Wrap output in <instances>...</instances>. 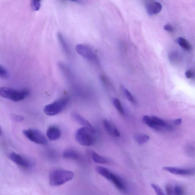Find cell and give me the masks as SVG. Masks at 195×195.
<instances>
[{
	"label": "cell",
	"mask_w": 195,
	"mask_h": 195,
	"mask_svg": "<svg viewBox=\"0 0 195 195\" xmlns=\"http://www.w3.org/2000/svg\"><path fill=\"white\" fill-rule=\"evenodd\" d=\"M0 77L3 79H7L9 77L8 70L4 66H0Z\"/></svg>",
	"instance_id": "603a6c76"
},
{
	"label": "cell",
	"mask_w": 195,
	"mask_h": 195,
	"mask_svg": "<svg viewBox=\"0 0 195 195\" xmlns=\"http://www.w3.org/2000/svg\"><path fill=\"white\" fill-rule=\"evenodd\" d=\"M166 191L167 194L171 195L172 194L173 192V190L172 189L171 187L169 186H167L166 187Z\"/></svg>",
	"instance_id": "f546056e"
},
{
	"label": "cell",
	"mask_w": 195,
	"mask_h": 195,
	"mask_svg": "<svg viewBox=\"0 0 195 195\" xmlns=\"http://www.w3.org/2000/svg\"><path fill=\"white\" fill-rule=\"evenodd\" d=\"M162 9V6L159 2H150L146 6L147 14L150 15H156L159 13Z\"/></svg>",
	"instance_id": "8fae6325"
},
{
	"label": "cell",
	"mask_w": 195,
	"mask_h": 195,
	"mask_svg": "<svg viewBox=\"0 0 195 195\" xmlns=\"http://www.w3.org/2000/svg\"><path fill=\"white\" fill-rule=\"evenodd\" d=\"M92 159L95 162L98 164H104L107 163V160L105 158L102 157L94 151L91 154Z\"/></svg>",
	"instance_id": "2e32d148"
},
{
	"label": "cell",
	"mask_w": 195,
	"mask_h": 195,
	"mask_svg": "<svg viewBox=\"0 0 195 195\" xmlns=\"http://www.w3.org/2000/svg\"><path fill=\"white\" fill-rule=\"evenodd\" d=\"M103 124L106 130L111 135L117 137L120 136L119 130L108 120L104 119L103 120Z\"/></svg>",
	"instance_id": "7c38bea8"
},
{
	"label": "cell",
	"mask_w": 195,
	"mask_h": 195,
	"mask_svg": "<svg viewBox=\"0 0 195 195\" xmlns=\"http://www.w3.org/2000/svg\"><path fill=\"white\" fill-rule=\"evenodd\" d=\"M186 77L188 79L192 78L193 76V73L190 70H187L185 73Z\"/></svg>",
	"instance_id": "f1b7e54d"
},
{
	"label": "cell",
	"mask_w": 195,
	"mask_h": 195,
	"mask_svg": "<svg viewBox=\"0 0 195 195\" xmlns=\"http://www.w3.org/2000/svg\"><path fill=\"white\" fill-rule=\"evenodd\" d=\"M134 138L138 144L140 145L146 143L149 139V136L145 134H136Z\"/></svg>",
	"instance_id": "e0dca14e"
},
{
	"label": "cell",
	"mask_w": 195,
	"mask_h": 195,
	"mask_svg": "<svg viewBox=\"0 0 195 195\" xmlns=\"http://www.w3.org/2000/svg\"><path fill=\"white\" fill-rule=\"evenodd\" d=\"M74 176V173L70 171L64 169H55L50 173V184L52 186L62 185L71 180Z\"/></svg>",
	"instance_id": "6da1fadb"
},
{
	"label": "cell",
	"mask_w": 195,
	"mask_h": 195,
	"mask_svg": "<svg viewBox=\"0 0 195 195\" xmlns=\"http://www.w3.org/2000/svg\"><path fill=\"white\" fill-rule=\"evenodd\" d=\"M182 122V120L181 119H176V120H174V124L175 125H180L181 124Z\"/></svg>",
	"instance_id": "4dcf8cb0"
},
{
	"label": "cell",
	"mask_w": 195,
	"mask_h": 195,
	"mask_svg": "<svg viewBox=\"0 0 195 195\" xmlns=\"http://www.w3.org/2000/svg\"><path fill=\"white\" fill-rule=\"evenodd\" d=\"M97 170L100 175L110 180L112 173L109 171L108 169L102 166H98L97 167Z\"/></svg>",
	"instance_id": "ac0fdd59"
},
{
	"label": "cell",
	"mask_w": 195,
	"mask_h": 195,
	"mask_svg": "<svg viewBox=\"0 0 195 195\" xmlns=\"http://www.w3.org/2000/svg\"><path fill=\"white\" fill-rule=\"evenodd\" d=\"M63 156L65 158L76 159L79 157V154L75 150L68 149L65 150L63 152Z\"/></svg>",
	"instance_id": "9a60e30c"
},
{
	"label": "cell",
	"mask_w": 195,
	"mask_h": 195,
	"mask_svg": "<svg viewBox=\"0 0 195 195\" xmlns=\"http://www.w3.org/2000/svg\"><path fill=\"white\" fill-rule=\"evenodd\" d=\"M75 50L78 53L89 61H93L95 59V56L90 47L85 45L78 44L75 47Z\"/></svg>",
	"instance_id": "52a82bcc"
},
{
	"label": "cell",
	"mask_w": 195,
	"mask_h": 195,
	"mask_svg": "<svg viewBox=\"0 0 195 195\" xmlns=\"http://www.w3.org/2000/svg\"><path fill=\"white\" fill-rule=\"evenodd\" d=\"M151 185L157 195H162L164 194L161 189L157 185L152 184Z\"/></svg>",
	"instance_id": "d4e9b609"
},
{
	"label": "cell",
	"mask_w": 195,
	"mask_h": 195,
	"mask_svg": "<svg viewBox=\"0 0 195 195\" xmlns=\"http://www.w3.org/2000/svg\"><path fill=\"white\" fill-rule=\"evenodd\" d=\"M164 29L168 31L172 32L174 31V29H173L172 27L169 24H166V25L164 26Z\"/></svg>",
	"instance_id": "83f0119b"
},
{
	"label": "cell",
	"mask_w": 195,
	"mask_h": 195,
	"mask_svg": "<svg viewBox=\"0 0 195 195\" xmlns=\"http://www.w3.org/2000/svg\"><path fill=\"white\" fill-rule=\"evenodd\" d=\"M143 122L146 125L149 127H150L154 129V125L151 117H150L148 115H144L143 117Z\"/></svg>",
	"instance_id": "cb8c5ba5"
},
{
	"label": "cell",
	"mask_w": 195,
	"mask_h": 195,
	"mask_svg": "<svg viewBox=\"0 0 195 195\" xmlns=\"http://www.w3.org/2000/svg\"><path fill=\"white\" fill-rule=\"evenodd\" d=\"M11 119L14 121L20 122L24 120V117L22 115H11Z\"/></svg>",
	"instance_id": "484cf974"
},
{
	"label": "cell",
	"mask_w": 195,
	"mask_h": 195,
	"mask_svg": "<svg viewBox=\"0 0 195 195\" xmlns=\"http://www.w3.org/2000/svg\"><path fill=\"white\" fill-rule=\"evenodd\" d=\"M41 0H31V5L32 10L34 11H39L41 7Z\"/></svg>",
	"instance_id": "7402d4cb"
},
{
	"label": "cell",
	"mask_w": 195,
	"mask_h": 195,
	"mask_svg": "<svg viewBox=\"0 0 195 195\" xmlns=\"http://www.w3.org/2000/svg\"><path fill=\"white\" fill-rule=\"evenodd\" d=\"M23 134L27 138L37 144L45 145L48 143L46 136L40 131L36 129H30L25 130Z\"/></svg>",
	"instance_id": "5b68a950"
},
{
	"label": "cell",
	"mask_w": 195,
	"mask_h": 195,
	"mask_svg": "<svg viewBox=\"0 0 195 195\" xmlns=\"http://www.w3.org/2000/svg\"><path fill=\"white\" fill-rule=\"evenodd\" d=\"M60 46L62 48L63 51L67 56L70 54V51L66 41L61 33H58L57 34Z\"/></svg>",
	"instance_id": "5bb4252c"
},
{
	"label": "cell",
	"mask_w": 195,
	"mask_h": 195,
	"mask_svg": "<svg viewBox=\"0 0 195 195\" xmlns=\"http://www.w3.org/2000/svg\"><path fill=\"white\" fill-rule=\"evenodd\" d=\"M110 180L112 182L115 186L119 190L124 191L125 189V187L124 183L121 179L115 174L112 173Z\"/></svg>",
	"instance_id": "4fadbf2b"
},
{
	"label": "cell",
	"mask_w": 195,
	"mask_h": 195,
	"mask_svg": "<svg viewBox=\"0 0 195 195\" xmlns=\"http://www.w3.org/2000/svg\"><path fill=\"white\" fill-rule=\"evenodd\" d=\"M70 1L75 2H79L80 1V0H70Z\"/></svg>",
	"instance_id": "1f68e13d"
},
{
	"label": "cell",
	"mask_w": 195,
	"mask_h": 195,
	"mask_svg": "<svg viewBox=\"0 0 195 195\" xmlns=\"http://www.w3.org/2000/svg\"><path fill=\"white\" fill-rule=\"evenodd\" d=\"M163 169L172 174L177 175H191L195 173V170L193 169H179L169 167H165L163 168Z\"/></svg>",
	"instance_id": "ba28073f"
},
{
	"label": "cell",
	"mask_w": 195,
	"mask_h": 195,
	"mask_svg": "<svg viewBox=\"0 0 195 195\" xmlns=\"http://www.w3.org/2000/svg\"><path fill=\"white\" fill-rule=\"evenodd\" d=\"M8 157L14 163L21 167L28 169L31 166V163L29 160L20 154L11 152L9 154Z\"/></svg>",
	"instance_id": "8992f818"
},
{
	"label": "cell",
	"mask_w": 195,
	"mask_h": 195,
	"mask_svg": "<svg viewBox=\"0 0 195 195\" xmlns=\"http://www.w3.org/2000/svg\"><path fill=\"white\" fill-rule=\"evenodd\" d=\"M112 101L113 103L115 108L117 109V110L118 111L120 114L123 115L124 113V108H123V106H122L121 102L117 98H114L113 99Z\"/></svg>",
	"instance_id": "44dd1931"
},
{
	"label": "cell",
	"mask_w": 195,
	"mask_h": 195,
	"mask_svg": "<svg viewBox=\"0 0 195 195\" xmlns=\"http://www.w3.org/2000/svg\"><path fill=\"white\" fill-rule=\"evenodd\" d=\"M120 88L122 90V91L123 93H124V95H125V97L128 100L130 101L131 102H132L133 104L136 103V101L135 99L134 98V97H133V96L130 92H129V90L127 88H126L124 86L121 85L120 86Z\"/></svg>",
	"instance_id": "d6986e66"
},
{
	"label": "cell",
	"mask_w": 195,
	"mask_h": 195,
	"mask_svg": "<svg viewBox=\"0 0 195 195\" xmlns=\"http://www.w3.org/2000/svg\"><path fill=\"white\" fill-rule=\"evenodd\" d=\"M95 133L88 128L83 127L76 131L75 134V139L82 145L90 146L94 142L93 134Z\"/></svg>",
	"instance_id": "277c9868"
},
{
	"label": "cell",
	"mask_w": 195,
	"mask_h": 195,
	"mask_svg": "<svg viewBox=\"0 0 195 195\" xmlns=\"http://www.w3.org/2000/svg\"><path fill=\"white\" fill-rule=\"evenodd\" d=\"M177 42L179 45L182 48L185 50H189L191 49V46L188 41L186 40L184 38L179 37L177 40Z\"/></svg>",
	"instance_id": "ffe728a7"
},
{
	"label": "cell",
	"mask_w": 195,
	"mask_h": 195,
	"mask_svg": "<svg viewBox=\"0 0 195 195\" xmlns=\"http://www.w3.org/2000/svg\"><path fill=\"white\" fill-rule=\"evenodd\" d=\"M174 191L176 194L182 195L183 194V189L180 187L176 186L174 188Z\"/></svg>",
	"instance_id": "4316f807"
},
{
	"label": "cell",
	"mask_w": 195,
	"mask_h": 195,
	"mask_svg": "<svg viewBox=\"0 0 195 195\" xmlns=\"http://www.w3.org/2000/svg\"><path fill=\"white\" fill-rule=\"evenodd\" d=\"M72 116L73 119L78 124L83 126V127L88 128L93 132H95V130L94 127L88 120L85 119L81 115L77 113L74 112L73 113L72 115Z\"/></svg>",
	"instance_id": "30bf717a"
},
{
	"label": "cell",
	"mask_w": 195,
	"mask_h": 195,
	"mask_svg": "<svg viewBox=\"0 0 195 195\" xmlns=\"http://www.w3.org/2000/svg\"><path fill=\"white\" fill-rule=\"evenodd\" d=\"M46 135L50 140H56L61 137V131L58 127L56 126H51L47 130Z\"/></svg>",
	"instance_id": "9c48e42d"
},
{
	"label": "cell",
	"mask_w": 195,
	"mask_h": 195,
	"mask_svg": "<svg viewBox=\"0 0 195 195\" xmlns=\"http://www.w3.org/2000/svg\"><path fill=\"white\" fill-rule=\"evenodd\" d=\"M29 94L28 89L18 90L11 87H3L0 88V95L13 102L23 100Z\"/></svg>",
	"instance_id": "7a4b0ae2"
},
{
	"label": "cell",
	"mask_w": 195,
	"mask_h": 195,
	"mask_svg": "<svg viewBox=\"0 0 195 195\" xmlns=\"http://www.w3.org/2000/svg\"><path fill=\"white\" fill-rule=\"evenodd\" d=\"M70 98L68 97H63L58 99L52 103L46 105L43 109V112L49 116L58 115L63 111L68 104Z\"/></svg>",
	"instance_id": "3957f363"
}]
</instances>
